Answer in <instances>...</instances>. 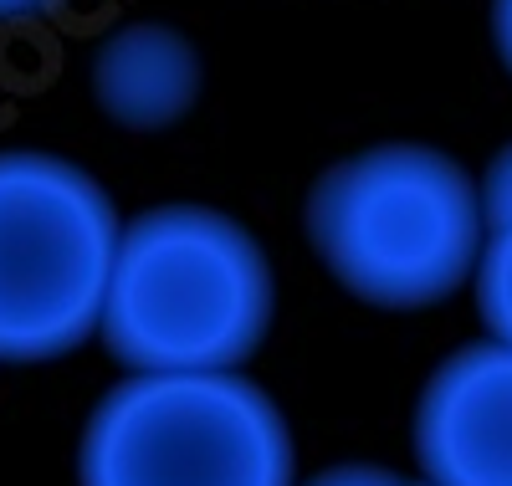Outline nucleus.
<instances>
[{
  "mask_svg": "<svg viewBox=\"0 0 512 486\" xmlns=\"http://www.w3.org/2000/svg\"><path fill=\"white\" fill-rule=\"evenodd\" d=\"M272 328V267L241 220L154 205L123 226L98 338L134 374L236 369Z\"/></svg>",
  "mask_w": 512,
  "mask_h": 486,
  "instance_id": "1",
  "label": "nucleus"
},
{
  "mask_svg": "<svg viewBox=\"0 0 512 486\" xmlns=\"http://www.w3.org/2000/svg\"><path fill=\"white\" fill-rule=\"evenodd\" d=\"M328 277L369 307H431L477 282L487 251L482 185L425 144H374L318 174L303 210Z\"/></svg>",
  "mask_w": 512,
  "mask_h": 486,
  "instance_id": "2",
  "label": "nucleus"
},
{
  "mask_svg": "<svg viewBox=\"0 0 512 486\" xmlns=\"http://www.w3.org/2000/svg\"><path fill=\"white\" fill-rule=\"evenodd\" d=\"M123 220L82 164L0 149V364H47L103 328Z\"/></svg>",
  "mask_w": 512,
  "mask_h": 486,
  "instance_id": "3",
  "label": "nucleus"
},
{
  "mask_svg": "<svg viewBox=\"0 0 512 486\" xmlns=\"http://www.w3.org/2000/svg\"><path fill=\"white\" fill-rule=\"evenodd\" d=\"M77 486H292V430L236 369L128 374L88 415Z\"/></svg>",
  "mask_w": 512,
  "mask_h": 486,
  "instance_id": "4",
  "label": "nucleus"
},
{
  "mask_svg": "<svg viewBox=\"0 0 512 486\" xmlns=\"http://www.w3.org/2000/svg\"><path fill=\"white\" fill-rule=\"evenodd\" d=\"M415 456L431 486H512V343L456 348L425 379Z\"/></svg>",
  "mask_w": 512,
  "mask_h": 486,
  "instance_id": "5",
  "label": "nucleus"
},
{
  "mask_svg": "<svg viewBox=\"0 0 512 486\" xmlns=\"http://www.w3.org/2000/svg\"><path fill=\"white\" fill-rule=\"evenodd\" d=\"M88 82L108 123L128 134H159L195 108L205 72L185 31L164 21H128L98 41Z\"/></svg>",
  "mask_w": 512,
  "mask_h": 486,
  "instance_id": "6",
  "label": "nucleus"
},
{
  "mask_svg": "<svg viewBox=\"0 0 512 486\" xmlns=\"http://www.w3.org/2000/svg\"><path fill=\"white\" fill-rule=\"evenodd\" d=\"M477 307L492 338L512 343V231L487 236L482 267H477Z\"/></svg>",
  "mask_w": 512,
  "mask_h": 486,
  "instance_id": "7",
  "label": "nucleus"
},
{
  "mask_svg": "<svg viewBox=\"0 0 512 486\" xmlns=\"http://www.w3.org/2000/svg\"><path fill=\"white\" fill-rule=\"evenodd\" d=\"M482 210H487V231H512V144L487 164L482 180Z\"/></svg>",
  "mask_w": 512,
  "mask_h": 486,
  "instance_id": "8",
  "label": "nucleus"
},
{
  "mask_svg": "<svg viewBox=\"0 0 512 486\" xmlns=\"http://www.w3.org/2000/svg\"><path fill=\"white\" fill-rule=\"evenodd\" d=\"M308 486H415V481L384 471V466H333V471L313 476Z\"/></svg>",
  "mask_w": 512,
  "mask_h": 486,
  "instance_id": "9",
  "label": "nucleus"
},
{
  "mask_svg": "<svg viewBox=\"0 0 512 486\" xmlns=\"http://www.w3.org/2000/svg\"><path fill=\"white\" fill-rule=\"evenodd\" d=\"M492 36H497V52L512 72V0H492Z\"/></svg>",
  "mask_w": 512,
  "mask_h": 486,
  "instance_id": "10",
  "label": "nucleus"
},
{
  "mask_svg": "<svg viewBox=\"0 0 512 486\" xmlns=\"http://www.w3.org/2000/svg\"><path fill=\"white\" fill-rule=\"evenodd\" d=\"M52 0H0V21H16V16H31V11H47Z\"/></svg>",
  "mask_w": 512,
  "mask_h": 486,
  "instance_id": "11",
  "label": "nucleus"
},
{
  "mask_svg": "<svg viewBox=\"0 0 512 486\" xmlns=\"http://www.w3.org/2000/svg\"><path fill=\"white\" fill-rule=\"evenodd\" d=\"M415 486H431V481H415Z\"/></svg>",
  "mask_w": 512,
  "mask_h": 486,
  "instance_id": "12",
  "label": "nucleus"
}]
</instances>
